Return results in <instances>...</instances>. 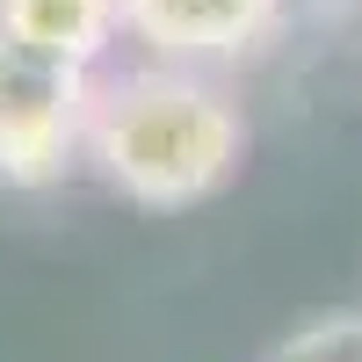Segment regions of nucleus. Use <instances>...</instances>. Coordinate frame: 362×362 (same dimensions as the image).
I'll use <instances>...</instances> for the list:
<instances>
[{"instance_id":"f257e3e1","label":"nucleus","mask_w":362,"mask_h":362,"mask_svg":"<svg viewBox=\"0 0 362 362\" xmlns=\"http://www.w3.org/2000/svg\"><path fill=\"white\" fill-rule=\"evenodd\" d=\"M247 153V116L218 80L196 66H138L95 87L87 116V160L109 189H124L145 210H181L218 196Z\"/></svg>"},{"instance_id":"20e7f679","label":"nucleus","mask_w":362,"mask_h":362,"mask_svg":"<svg viewBox=\"0 0 362 362\" xmlns=\"http://www.w3.org/2000/svg\"><path fill=\"white\" fill-rule=\"evenodd\" d=\"M0 29L73 66H95L124 29V0H0Z\"/></svg>"},{"instance_id":"f03ea898","label":"nucleus","mask_w":362,"mask_h":362,"mask_svg":"<svg viewBox=\"0 0 362 362\" xmlns=\"http://www.w3.org/2000/svg\"><path fill=\"white\" fill-rule=\"evenodd\" d=\"M95 116V66H73L0 29V181L51 189L66 181L73 153H87Z\"/></svg>"},{"instance_id":"7ed1b4c3","label":"nucleus","mask_w":362,"mask_h":362,"mask_svg":"<svg viewBox=\"0 0 362 362\" xmlns=\"http://www.w3.org/2000/svg\"><path fill=\"white\" fill-rule=\"evenodd\" d=\"M283 0H124V29L167 66L247 58L276 37Z\"/></svg>"}]
</instances>
